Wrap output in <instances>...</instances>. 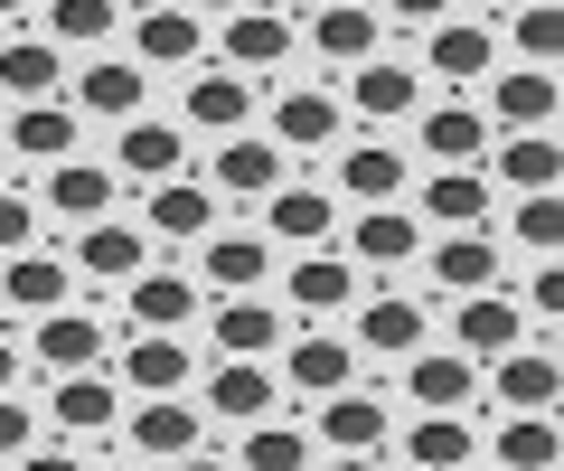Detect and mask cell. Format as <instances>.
Instances as JSON below:
<instances>
[{
    "label": "cell",
    "instance_id": "cell-22",
    "mask_svg": "<svg viewBox=\"0 0 564 471\" xmlns=\"http://www.w3.org/2000/svg\"><path fill=\"white\" fill-rule=\"evenodd\" d=\"M329 226H339V207L321 189H273L263 199V236H282V246H329Z\"/></svg>",
    "mask_w": 564,
    "mask_h": 471
},
{
    "label": "cell",
    "instance_id": "cell-23",
    "mask_svg": "<svg viewBox=\"0 0 564 471\" xmlns=\"http://www.w3.org/2000/svg\"><path fill=\"white\" fill-rule=\"evenodd\" d=\"M47 207L76 226H95L104 207H113V170L104 161H47Z\"/></svg>",
    "mask_w": 564,
    "mask_h": 471
},
{
    "label": "cell",
    "instance_id": "cell-17",
    "mask_svg": "<svg viewBox=\"0 0 564 471\" xmlns=\"http://www.w3.org/2000/svg\"><path fill=\"white\" fill-rule=\"evenodd\" d=\"M311 443H329V452H377L386 443V406L367 387H339L321 406V433H311Z\"/></svg>",
    "mask_w": 564,
    "mask_h": 471
},
{
    "label": "cell",
    "instance_id": "cell-29",
    "mask_svg": "<svg viewBox=\"0 0 564 471\" xmlns=\"http://www.w3.org/2000/svg\"><path fill=\"white\" fill-rule=\"evenodd\" d=\"M188 124L217 132V142L245 132V124H254V85H245V76H198V85H188Z\"/></svg>",
    "mask_w": 564,
    "mask_h": 471
},
{
    "label": "cell",
    "instance_id": "cell-5",
    "mask_svg": "<svg viewBox=\"0 0 564 471\" xmlns=\"http://www.w3.org/2000/svg\"><path fill=\"white\" fill-rule=\"evenodd\" d=\"M95 358H104V321H95V311H76V302L39 311V368L47 377H85Z\"/></svg>",
    "mask_w": 564,
    "mask_h": 471
},
{
    "label": "cell",
    "instance_id": "cell-36",
    "mask_svg": "<svg viewBox=\"0 0 564 471\" xmlns=\"http://www.w3.org/2000/svg\"><path fill=\"white\" fill-rule=\"evenodd\" d=\"M348 246H358V265H404V255L423 246V226L404 217V207H367V217H358V236H348Z\"/></svg>",
    "mask_w": 564,
    "mask_h": 471
},
{
    "label": "cell",
    "instance_id": "cell-48",
    "mask_svg": "<svg viewBox=\"0 0 564 471\" xmlns=\"http://www.w3.org/2000/svg\"><path fill=\"white\" fill-rule=\"evenodd\" d=\"M527 311H564V274L536 265V283H527Z\"/></svg>",
    "mask_w": 564,
    "mask_h": 471
},
{
    "label": "cell",
    "instance_id": "cell-3",
    "mask_svg": "<svg viewBox=\"0 0 564 471\" xmlns=\"http://www.w3.org/2000/svg\"><path fill=\"white\" fill-rule=\"evenodd\" d=\"M452 330H462V358H499V349H527V311L508 302L499 283H489V292H462Z\"/></svg>",
    "mask_w": 564,
    "mask_h": 471
},
{
    "label": "cell",
    "instance_id": "cell-26",
    "mask_svg": "<svg viewBox=\"0 0 564 471\" xmlns=\"http://www.w3.org/2000/svg\"><path fill=\"white\" fill-rule=\"evenodd\" d=\"M76 114H104V124H132L141 114V66H122V57H95L76 76Z\"/></svg>",
    "mask_w": 564,
    "mask_h": 471
},
{
    "label": "cell",
    "instance_id": "cell-53",
    "mask_svg": "<svg viewBox=\"0 0 564 471\" xmlns=\"http://www.w3.org/2000/svg\"><path fill=\"white\" fill-rule=\"evenodd\" d=\"M329 471H377V462H367V452H339V462H329Z\"/></svg>",
    "mask_w": 564,
    "mask_h": 471
},
{
    "label": "cell",
    "instance_id": "cell-54",
    "mask_svg": "<svg viewBox=\"0 0 564 471\" xmlns=\"http://www.w3.org/2000/svg\"><path fill=\"white\" fill-rule=\"evenodd\" d=\"M188 10H198V20H207V10H245V0H188Z\"/></svg>",
    "mask_w": 564,
    "mask_h": 471
},
{
    "label": "cell",
    "instance_id": "cell-49",
    "mask_svg": "<svg viewBox=\"0 0 564 471\" xmlns=\"http://www.w3.org/2000/svg\"><path fill=\"white\" fill-rule=\"evenodd\" d=\"M386 10H404V20H423V29H433V20L452 10V0H386Z\"/></svg>",
    "mask_w": 564,
    "mask_h": 471
},
{
    "label": "cell",
    "instance_id": "cell-25",
    "mask_svg": "<svg viewBox=\"0 0 564 471\" xmlns=\"http://www.w3.org/2000/svg\"><path fill=\"white\" fill-rule=\"evenodd\" d=\"M198 39H207L198 10H141V20H132L141 66H188V57H198Z\"/></svg>",
    "mask_w": 564,
    "mask_h": 471
},
{
    "label": "cell",
    "instance_id": "cell-45",
    "mask_svg": "<svg viewBox=\"0 0 564 471\" xmlns=\"http://www.w3.org/2000/svg\"><path fill=\"white\" fill-rule=\"evenodd\" d=\"M555 39H564V20L545 10V0H536V10H518V47H527V66H555Z\"/></svg>",
    "mask_w": 564,
    "mask_h": 471
},
{
    "label": "cell",
    "instance_id": "cell-44",
    "mask_svg": "<svg viewBox=\"0 0 564 471\" xmlns=\"http://www.w3.org/2000/svg\"><path fill=\"white\" fill-rule=\"evenodd\" d=\"M555 236H564V207H555V189H527V199H518V217H508V246H555Z\"/></svg>",
    "mask_w": 564,
    "mask_h": 471
},
{
    "label": "cell",
    "instance_id": "cell-39",
    "mask_svg": "<svg viewBox=\"0 0 564 471\" xmlns=\"http://www.w3.org/2000/svg\"><path fill=\"white\" fill-rule=\"evenodd\" d=\"M499 471H555V415H499Z\"/></svg>",
    "mask_w": 564,
    "mask_h": 471
},
{
    "label": "cell",
    "instance_id": "cell-9",
    "mask_svg": "<svg viewBox=\"0 0 564 471\" xmlns=\"http://www.w3.org/2000/svg\"><path fill=\"white\" fill-rule=\"evenodd\" d=\"M76 265L95 274V283H132V274H151V236H141V226L95 217V226L76 236Z\"/></svg>",
    "mask_w": 564,
    "mask_h": 471
},
{
    "label": "cell",
    "instance_id": "cell-52",
    "mask_svg": "<svg viewBox=\"0 0 564 471\" xmlns=\"http://www.w3.org/2000/svg\"><path fill=\"white\" fill-rule=\"evenodd\" d=\"M10 377H20V349H10V340H0V396H10Z\"/></svg>",
    "mask_w": 564,
    "mask_h": 471
},
{
    "label": "cell",
    "instance_id": "cell-40",
    "mask_svg": "<svg viewBox=\"0 0 564 471\" xmlns=\"http://www.w3.org/2000/svg\"><path fill=\"white\" fill-rule=\"evenodd\" d=\"M404 462H423V471H462V462H470V425H462V415H423V425L404 433Z\"/></svg>",
    "mask_w": 564,
    "mask_h": 471
},
{
    "label": "cell",
    "instance_id": "cell-6",
    "mask_svg": "<svg viewBox=\"0 0 564 471\" xmlns=\"http://www.w3.org/2000/svg\"><path fill=\"white\" fill-rule=\"evenodd\" d=\"M292 57V20L282 10H226V66L236 76H273Z\"/></svg>",
    "mask_w": 564,
    "mask_h": 471
},
{
    "label": "cell",
    "instance_id": "cell-10",
    "mask_svg": "<svg viewBox=\"0 0 564 471\" xmlns=\"http://www.w3.org/2000/svg\"><path fill=\"white\" fill-rule=\"evenodd\" d=\"M377 29H386V10H358V0H321L311 47H321L329 66H367V57H377Z\"/></svg>",
    "mask_w": 564,
    "mask_h": 471
},
{
    "label": "cell",
    "instance_id": "cell-20",
    "mask_svg": "<svg viewBox=\"0 0 564 471\" xmlns=\"http://www.w3.org/2000/svg\"><path fill=\"white\" fill-rule=\"evenodd\" d=\"M423 226H489V170H433L423 180Z\"/></svg>",
    "mask_w": 564,
    "mask_h": 471
},
{
    "label": "cell",
    "instance_id": "cell-12",
    "mask_svg": "<svg viewBox=\"0 0 564 471\" xmlns=\"http://www.w3.org/2000/svg\"><path fill=\"white\" fill-rule=\"evenodd\" d=\"M188 377H198V358H188L170 330H141V340L122 349V387H141V396H180Z\"/></svg>",
    "mask_w": 564,
    "mask_h": 471
},
{
    "label": "cell",
    "instance_id": "cell-46",
    "mask_svg": "<svg viewBox=\"0 0 564 471\" xmlns=\"http://www.w3.org/2000/svg\"><path fill=\"white\" fill-rule=\"evenodd\" d=\"M29 236H39V207L0 189V255H29Z\"/></svg>",
    "mask_w": 564,
    "mask_h": 471
},
{
    "label": "cell",
    "instance_id": "cell-4",
    "mask_svg": "<svg viewBox=\"0 0 564 471\" xmlns=\"http://www.w3.org/2000/svg\"><path fill=\"white\" fill-rule=\"evenodd\" d=\"M499 265H508V246L489 236V226H452L443 246H433V283H443V292H489Z\"/></svg>",
    "mask_w": 564,
    "mask_h": 471
},
{
    "label": "cell",
    "instance_id": "cell-14",
    "mask_svg": "<svg viewBox=\"0 0 564 471\" xmlns=\"http://www.w3.org/2000/svg\"><path fill=\"white\" fill-rule=\"evenodd\" d=\"M508 415H555V358L545 349H499V377H489Z\"/></svg>",
    "mask_w": 564,
    "mask_h": 471
},
{
    "label": "cell",
    "instance_id": "cell-24",
    "mask_svg": "<svg viewBox=\"0 0 564 471\" xmlns=\"http://www.w3.org/2000/svg\"><path fill=\"white\" fill-rule=\"evenodd\" d=\"M10 151L20 161H76V104H20V124H10Z\"/></svg>",
    "mask_w": 564,
    "mask_h": 471
},
{
    "label": "cell",
    "instance_id": "cell-33",
    "mask_svg": "<svg viewBox=\"0 0 564 471\" xmlns=\"http://www.w3.org/2000/svg\"><path fill=\"white\" fill-rule=\"evenodd\" d=\"M339 189H348V199H367V207H395V189H404V151L358 142V151L339 161Z\"/></svg>",
    "mask_w": 564,
    "mask_h": 471
},
{
    "label": "cell",
    "instance_id": "cell-31",
    "mask_svg": "<svg viewBox=\"0 0 564 471\" xmlns=\"http://www.w3.org/2000/svg\"><path fill=\"white\" fill-rule=\"evenodd\" d=\"M113 415H122V396H113V377H57V433H113Z\"/></svg>",
    "mask_w": 564,
    "mask_h": 471
},
{
    "label": "cell",
    "instance_id": "cell-15",
    "mask_svg": "<svg viewBox=\"0 0 564 471\" xmlns=\"http://www.w3.org/2000/svg\"><path fill=\"white\" fill-rule=\"evenodd\" d=\"M198 443H207V425H198V406H188V396H151V406L132 415V452L180 462V452H198Z\"/></svg>",
    "mask_w": 564,
    "mask_h": 471
},
{
    "label": "cell",
    "instance_id": "cell-21",
    "mask_svg": "<svg viewBox=\"0 0 564 471\" xmlns=\"http://www.w3.org/2000/svg\"><path fill=\"white\" fill-rule=\"evenodd\" d=\"M282 292H292V311H348V302H358V265L311 246L302 265H292V283H282Z\"/></svg>",
    "mask_w": 564,
    "mask_h": 471
},
{
    "label": "cell",
    "instance_id": "cell-18",
    "mask_svg": "<svg viewBox=\"0 0 564 471\" xmlns=\"http://www.w3.org/2000/svg\"><path fill=\"white\" fill-rule=\"evenodd\" d=\"M480 151H489V124L470 114V104H433V114H423V161L480 170Z\"/></svg>",
    "mask_w": 564,
    "mask_h": 471
},
{
    "label": "cell",
    "instance_id": "cell-7",
    "mask_svg": "<svg viewBox=\"0 0 564 471\" xmlns=\"http://www.w3.org/2000/svg\"><path fill=\"white\" fill-rule=\"evenodd\" d=\"M433 76L443 85H480V76H499V39H489L480 20H433Z\"/></svg>",
    "mask_w": 564,
    "mask_h": 471
},
{
    "label": "cell",
    "instance_id": "cell-55",
    "mask_svg": "<svg viewBox=\"0 0 564 471\" xmlns=\"http://www.w3.org/2000/svg\"><path fill=\"white\" fill-rule=\"evenodd\" d=\"M20 10H29V0H0V20H20Z\"/></svg>",
    "mask_w": 564,
    "mask_h": 471
},
{
    "label": "cell",
    "instance_id": "cell-41",
    "mask_svg": "<svg viewBox=\"0 0 564 471\" xmlns=\"http://www.w3.org/2000/svg\"><path fill=\"white\" fill-rule=\"evenodd\" d=\"M236 462H245V471H302V462H311V433L263 415V425H245V452H236Z\"/></svg>",
    "mask_w": 564,
    "mask_h": 471
},
{
    "label": "cell",
    "instance_id": "cell-38",
    "mask_svg": "<svg viewBox=\"0 0 564 471\" xmlns=\"http://www.w3.org/2000/svg\"><path fill=\"white\" fill-rule=\"evenodd\" d=\"M555 170H564V151H555V132H508V151H499V180L518 189H555Z\"/></svg>",
    "mask_w": 564,
    "mask_h": 471
},
{
    "label": "cell",
    "instance_id": "cell-47",
    "mask_svg": "<svg viewBox=\"0 0 564 471\" xmlns=\"http://www.w3.org/2000/svg\"><path fill=\"white\" fill-rule=\"evenodd\" d=\"M29 443H39V415L20 396H0V452H29Z\"/></svg>",
    "mask_w": 564,
    "mask_h": 471
},
{
    "label": "cell",
    "instance_id": "cell-16",
    "mask_svg": "<svg viewBox=\"0 0 564 471\" xmlns=\"http://www.w3.org/2000/svg\"><path fill=\"white\" fill-rule=\"evenodd\" d=\"M217 189H236V199H273V189H282V151L263 142V132H226V142H217Z\"/></svg>",
    "mask_w": 564,
    "mask_h": 471
},
{
    "label": "cell",
    "instance_id": "cell-1",
    "mask_svg": "<svg viewBox=\"0 0 564 471\" xmlns=\"http://www.w3.org/2000/svg\"><path fill=\"white\" fill-rule=\"evenodd\" d=\"M273 151H329L339 142V95H321V85H273V132H263Z\"/></svg>",
    "mask_w": 564,
    "mask_h": 471
},
{
    "label": "cell",
    "instance_id": "cell-28",
    "mask_svg": "<svg viewBox=\"0 0 564 471\" xmlns=\"http://www.w3.org/2000/svg\"><path fill=\"white\" fill-rule=\"evenodd\" d=\"M348 377H358L348 340H292V358H282V387H311V396H339Z\"/></svg>",
    "mask_w": 564,
    "mask_h": 471
},
{
    "label": "cell",
    "instance_id": "cell-56",
    "mask_svg": "<svg viewBox=\"0 0 564 471\" xmlns=\"http://www.w3.org/2000/svg\"><path fill=\"white\" fill-rule=\"evenodd\" d=\"M499 10H527V0H499Z\"/></svg>",
    "mask_w": 564,
    "mask_h": 471
},
{
    "label": "cell",
    "instance_id": "cell-51",
    "mask_svg": "<svg viewBox=\"0 0 564 471\" xmlns=\"http://www.w3.org/2000/svg\"><path fill=\"white\" fill-rule=\"evenodd\" d=\"M170 471H236V462H207V443H198V452H180Z\"/></svg>",
    "mask_w": 564,
    "mask_h": 471
},
{
    "label": "cell",
    "instance_id": "cell-27",
    "mask_svg": "<svg viewBox=\"0 0 564 471\" xmlns=\"http://www.w3.org/2000/svg\"><path fill=\"white\" fill-rule=\"evenodd\" d=\"M358 349H377V358H414V349H423V302H404V292L367 302L358 311Z\"/></svg>",
    "mask_w": 564,
    "mask_h": 471
},
{
    "label": "cell",
    "instance_id": "cell-43",
    "mask_svg": "<svg viewBox=\"0 0 564 471\" xmlns=\"http://www.w3.org/2000/svg\"><path fill=\"white\" fill-rule=\"evenodd\" d=\"M113 0H57V10H47V29H57V39L47 47H95V39H113Z\"/></svg>",
    "mask_w": 564,
    "mask_h": 471
},
{
    "label": "cell",
    "instance_id": "cell-30",
    "mask_svg": "<svg viewBox=\"0 0 564 471\" xmlns=\"http://www.w3.org/2000/svg\"><path fill=\"white\" fill-rule=\"evenodd\" d=\"M207 246V283L217 292H254L273 274V236H198Z\"/></svg>",
    "mask_w": 564,
    "mask_h": 471
},
{
    "label": "cell",
    "instance_id": "cell-11",
    "mask_svg": "<svg viewBox=\"0 0 564 471\" xmlns=\"http://www.w3.org/2000/svg\"><path fill=\"white\" fill-rule=\"evenodd\" d=\"M207 340H217L226 358H273V349H282V311L254 302V292H236L226 311H207Z\"/></svg>",
    "mask_w": 564,
    "mask_h": 471
},
{
    "label": "cell",
    "instance_id": "cell-8",
    "mask_svg": "<svg viewBox=\"0 0 564 471\" xmlns=\"http://www.w3.org/2000/svg\"><path fill=\"white\" fill-rule=\"evenodd\" d=\"M282 396V377L263 368V358H226L217 377H207V415H226V425H263Z\"/></svg>",
    "mask_w": 564,
    "mask_h": 471
},
{
    "label": "cell",
    "instance_id": "cell-37",
    "mask_svg": "<svg viewBox=\"0 0 564 471\" xmlns=\"http://www.w3.org/2000/svg\"><path fill=\"white\" fill-rule=\"evenodd\" d=\"M414 66H395V57H367L358 66V114H377V124H395V114H414Z\"/></svg>",
    "mask_w": 564,
    "mask_h": 471
},
{
    "label": "cell",
    "instance_id": "cell-34",
    "mask_svg": "<svg viewBox=\"0 0 564 471\" xmlns=\"http://www.w3.org/2000/svg\"><path fill=\"white\" fill-rule=\"evenodd\" d=\"M198 311V283L188 274H132V321L141 330H180Z\"/></svg>",
    "mask_w": 564,
    "mask_h": 471
},
{
    "label": "cell",
    "instance_id": "cell-42",
    "mask_svg": "<svg viewBox=\"0 0 564 471\" xmlns=\"http://www.w3.org/2000/svg\"><path fill=\"white\" fill-rule=\"evenodd\" d=\"M0 292H10L20 311H66V265L57 255H10V283Z\"/></svg>",
    "mask_w": 564,
    "mask_h": 471
},
{
    "label": "cell",
    "instance_id": "cell-50",
    "mask_svg": "<svg viewBox=\"0 0 564 471\" xmlns=\"http://www.w3.org/2000/svg\"><path fill=\"white\" fill-rule=\"evenodd\" d=\"M20 471H85V462H66V452H20Z\"/></svg>",
    "mask_w": 564,
    "mask_h": 471
},
{
    "label": "cell",
    "instance_id": "cell-2",
    "mask_svg": "<svg viewBox=\"0 0 564 471\" xmlns=\"http://www.w3.org/2000/svg\"><path fill=\"white\" fill-rule=\"evenodd\" d=\"M404 396H414L423 415H462L470 396H480V368H470L462 349H414V358H404Z\"/></svg>",
    "mask_w": 564,
    "mask_h": 471
},
{
    "label": "cell",
    "instance_id": "cell-35",
    "mask_svg": "<svg viewBox=\"0 0 564 471\" xmlns=\"http://www.w3.org/2000/svg\"><path fill=\"white\" fill-rule=\"evenodd\" d=\"M0 85H10V95H20V104H47V95H57V47H47V39H10V47H0Z\"/></svg>",
    "mask_w": 564,
    "mask_h": 471
},
{
    "label": "cell",
    "instance_id": "cell-13",
    "mask_svg": "<svg viewBox=\"0 0 564 471\" xmlns=\"http://www.w3.org/2000/svg\"><path fill=\"white\" fill-rule=\"evenodd\" d=\"M113 180H141V189H161V180H180V161H188V142H180V132H170V124H141V114H132V124H122V151H113Z\"/></svg>",
    "mask_w": 564,
    "mask_h": 471
},
{
    "label": "cell",
    "instance_id": "cell-32",
    "mask_svg": "<svg viewBox=\"0 0 564 471\" xmlns=\"http://www.w3.org/2000/svg\"><path fill=\"white\" fill-rule=\"evenodd\" d=\"M151 236H217V199L198 180H161L151 189Z\"/></svg>",
    "mask_w": 564,
    "mask_h": 471
},
{
    "label": "cell",
    "instance_id": "cell-19",
    "mask_svg": "<svg viewBox=\"0 0 564 471\" xmlns=\"http://www.w3.org/2000/svg\"><path fill=\"white\" fill-rule=\"evenodd\" d=\"M489 114H499L508 132H545L555 124V66H518V76L489 85Z\"/></svg>",
    "mask_w": 564,
    "mask_h": 471
}]
</instances>
